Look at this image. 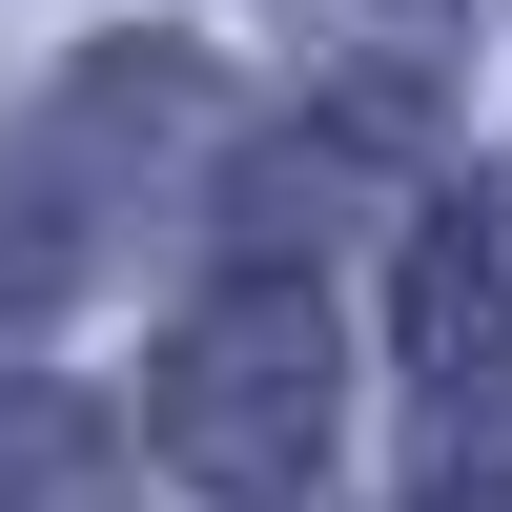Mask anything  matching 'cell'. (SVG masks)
<instances>
[{"label": "cell", "instance_id": "cell-4", "mask_svg": "<svg viewBox=\"0 0 512 512\" xmlns=\"http://www.w3.org/2000/svg\"><path fill=\"white\" fill-rule=\"evenodd\" d=\"M82 246H103V205H82L41 144H0V328H41V308H62V287H82Z\"/></svg>", "mask_w": 512, "mask_h": 512}, {"label": "cell", "instance_id": "cell-1", "mask_svg": "<svg viewBox=\"0 0 512 512\" xmlns=\"http://www.w3.org/2000/svg\"><path fill=\"white\" fill-rule=\"evenodd\" d=\"M328 431H349V328H328V287L308 267L185 287V328L144 349V451H164V472L226 492V512H287L328 472Z\"/></svg>", "mask_w": 512, "mask_h": 512}, {"label": "cell", "instance_id": "cell-2", "mask_svg": "<svg viewBox=\"0 0 512 512\" xmlns=\"http://www.w3.org/2000/svg\"><path fill=\"white\" fill-rule=\"evenodd\" d=\"M390 349H410V390H431L451 431L512 410V185L410 205V246H390Z\"/></svg>", "mask_w": 512, "mask_h": 512}, {"label": "cell", "instance_id": "cell-3", "mask_svg": "<svg viewBox=\"0 0 512 512\" xmlns=\"http://www.w3.org/2000/svg\"><path fill=\"white\" fill-rule=\"evenodd\" d=\"M0 512H123L103 390H0Z\"/></svg>", "mask_w": 512, "mask_h": 512}]
</instances>
